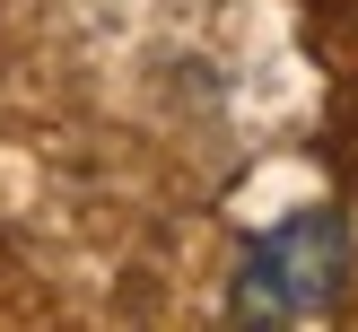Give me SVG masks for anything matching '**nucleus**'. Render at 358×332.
Returning <instances> with one entry per match:
<instances>
[{
  "label": "nucleus",
  "instance_id": "obj_1",
  "mask_svg": "<svg viewBox=\"0 0 358 332\" xmlns=\"http://www.w3.org/2000/svg\"><path fill=\"white\" fill-rule=\"evenodd\" d=\"M341 297H350V219L332 201H315V210H289L280 227H262V236L236 254L227 324L297 332V324L341 315Z\"/></svg>",
  "mask_w": 358,
  "mask_h": 332
}]
</instances>
